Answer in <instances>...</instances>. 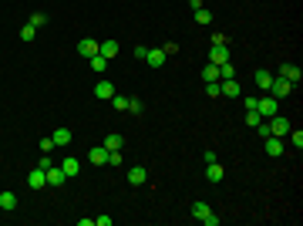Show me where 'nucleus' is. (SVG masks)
Segmentation results:
<instances>
[{"label": "nucleus", "instance_id": "1", "mask_svg": "<svg viewBox=\"0 0 303 226\" xmlns=\"http://www.w3.org/2000/svg\"><path fill=\"white\" fill-rule=\"evenodd\" d=\"M192 216L199 220V223H206V226H219V216L209 209V203H202V199H195L192 203Z\"/></svg>", "mask_w": 303, "mask_h": 226}, {"label": "nucleus", "instance_id": "23", "mask_svg": "<svg viewBox=\"0 0 303 226\" xmlns=\"http://www.w3.org/2000/svg\"><path fill=\"white\" fill-rule=\"evenodd\" d=\"M88 61H91V71H95V75H101V71H105V68H108V57H101V54H95V57H88Z\"/></svg>", "mask_w": 303, "mask_h": 226}, {"label": "nucleus", "instance_id": "33", "mask_svg": "<svg viewBox=\"0 0 303 226\" xmlns=\"http://www.w3.org/2000/svg\"><path fill=\"white\" fill-rule=\"evenodd\" d=\"M125 159H121V149H112L108 152V166H121Z\"/></svg>", "mask_w": 303, "mask_h": 226}, {"label": "nucleus", "instance_id": "17", "mask_svg": "<svg viewBox=\"0 0 303 226\" xmlns=\"http://www.w3.org/2000/svg\"><path fill=\"white\" fill-rule=\"evenodd\" d=\"M223 176H226V172H223L219 162H209V166H206V179L212 182V186H216V182H223Z\"/></svg>", "mask_w": 303, "mask_h": 226}, {"label": "nucleus", "instance_id": "25", "mask_svg": "<svg viewBox=\"0 0 303 226\" xmlns=\"http://www.w3.org/2000/svg\"><path fill=\"white\" fill-rule=\"evenodd\" d=\"M121 145H125V138H121V135H105V149H108V152L121 149Z\"/></svg>", "mask_w": 303, "mask_h": 226}, {"label": "nucleus", "instance_id": "39", "mask_svg": "<svg viewBox=\"0 0 303 226\" xmlns=\"http://www.w3.org/2000/svg\"><path fill=\"white\" fill-rule=\"evenodd\" d=\"M95 226H112V216H95Z\"/></svg>", "mask_w": 303, "mask_h": 226}, {"label": "nucleus", "instance_id": "34", "mask_svg": "<svg viewBox=\"0 0 303 226\" xmlns=\"http://www.w3.org/2000/svg\"><path fill=\"white\" fill-rule=\"evenodd\" d=\"M206 94L209 98H219V94H223L219 91V81H206Z\"/></svg>", "mask_w": 303, "mask_h": 226}, {"label": "nucleus", "instance_id": "27", "mask_svg": "<svg viewBox=\"0 0 303 226\" xmlns=\"http://www.w3.org/2000/svg\"><path fill=\"white\" fill-rule=\"evenodd\" d=\"M286 135H290V145H293V149L300 152V149H303V132H300V129H297V132L290 129V132H286Z\"/></svg>", "mask_w": 303, "mask_h": 226}, {"label": "nucleus", "instance_id": "13", "mask_svg": "<svg viewBox=\"0 0 303 226\" xmlns=\"http://www.w3.org/2000/svg\"><path fill=\"white\" fill-rule=\"evenodd\" d=\"M219 91L226 94V98H239V81H236V78H226V81H219Z\"/></svg>", "mask_w": 303, "mask_h": 226}, {"label": "nucleus", "instance_id": "26", "mask_svg": "<svg viewBox=\"0 0 303 226\" xmlns=\"http://www.w3.org/2000/svg\"><path fill=\"white\" fill-rule=\"evenodd\" d=\"M226 78H236V68H232V61L219 64V81H226Z\"/></svg>", "mask_w": 303, "mask_h": 226}, {"label": "nucleus", "instance_id": "3", "mask_svg": "<svg viewBox=\"0 0 303 226\" xmlns=\"http://www.w3.org/2000/svg\"><path fill=\"white\" fill-rule=\"evenodd\" d=\"M293 91V85H290V81H286V78H280V75H273V85H269V91L266 94H273V98H276V101H280V98H286V94Z\"/></svg>", "mask_w": 303, "mask_h": 226}, {"label": "nucleus", "instance_id": "5", "mask_svg": "<svg viewBox=\"0 0 303 226\" xmlns=\"http://www.w3.org/2000/svg\"><path fill=\"white\" fill-rule=\"evenodd\" d=\"M263 145H266V155H269V159H280V155H283V142H280V135H266Z\"/></svg>", "mask_w": 303, "mask_h": 226}, {"label": "nucleus", "instance_id": "7", "mask_svg": "<svg viewBox=\"0 0 303 226\" xmlns=\"http://www.w3.org/2000/svg\"><path fill=\"white\" fill-rule=\"evenodd\" d=\"M118 51H121V44H118L114 38H108V41H101V44H98V54H101V57H108V61H112V57L118 54Z\"/></svg>", "mask_w": 303, "mask_h": 226}, {"label": "nucleus", "instance_id": "22", "mask_svg": "<svg viewBox=\"0 0 303 226\" xmlns=\"http://www.w3.org/2000/svg\"><path fill=\"white\" fill-rule=\"evenodd\" d=\"M112 108H118V112H128V94H112Z\"/></svg>", "mask_w": 303, "mask_h": 226}, {"label": "nucleus", "instance_id": "36", "mask_svg": "<svg viewBox=\"0 0 303 226\" xmlns=\"http://www.w3.org/2000/svg\"><path fill=\"white\" fill-rule=\"evenodd\" d=\"M145 54H149V47H145V44H135V57H138V61H145Z\"/></svg>", "mask_w": 303, "mask_h": 226}, {"label": "nucleus", "instance_id": "15", "mask_svg": "<svg viewBox=\"0 0 303 226\" xmlns=\"http://www.w3.org/2000/svg\"><path fill=\"white\" fill-rule=\"evenodd\" d=\"M112 94H114V85H112V81H98V85H95V98H101V101H112Z\"/></svg>", "mask_w": 303, "mask_h": 226}, {"label": "nucleus", "instance_id": "29", "mask_svg": "<svg viewBox=\"0 0 303 226\" xmlns=\"http://www.w3.org/2000/svg\"><path fill=\"white\" fill-rule=\"evenodd\" d=\"M260 122H263V115L256 112V108H249V112H246V125H249V129H256Z\"/></svg>", "mask_w": 303, "mask_h": 226}, {"label": "nucleus", "instance_id": "18", "mask_svg": "<svg viewBox=\"0 0 303 226\" xmlns=\"http://www.w3.org/2000/svg\"><path fill=\"white\" fill-rule=\"evenodd\" d=\"M145 179H149V172L142 169V166H132V169H128V182H132V186H145Z\"/></svg>", "mask_w": 303, "mask_h": 226}, {"label": "nucleus", "instance_id": "2", "mask_svg": "<svg viewBox=\"0 0 303 226\" xmlns=\"http://www.w3.org/2000/svg\"><path fill=\"white\" fill-rule=\"evenodd\" d=\"M256 112L263 115V122H266V118L280 115V101H276L273 94H263V98H256Z\"/></svg>", "mask_w": 303, "mask_h": 226}, {"label": "nucleus", "instance_id": "6", "mask_svg": "<svg viewBox=\"0 0 303 226\" xmlns=\"http://www.w3.org/2000/svg\"><path fill=\"white\" fill-rule=\"evenodd\" d=\"M226 61H229V44H212L209 64H226Z\"/></svg>", "mask_w": 303, "mask_h": 226}, {"label": "nucleus", "instance_id": "12", "mask_svg": "<svg viewBox=\"0 0 303 226\" xmlns=\"http://www.w3.org/2000/svg\"><path fill=\"white\" fill-rule=\"evenodd\" d=\"M165 51H162V47H155V51H152L149 47V54H145V64H149V68H162V64H165Z\"/></svg>", "mask_w": 303, "mask_h": 226}, {"label": "nucleus", "instance_id": "16", "mask_svg": "<svg viewBox=\"0 0 303 226\" xmlns=\"http://www.w3.org/2000/svg\"><path fill=\"white\" fill-rule=\"evenodd\" d=\"M61 169H64V176H68V179H75V176H77V169H81V159H75V155H68V159L61 162Z\"/></svg>", "mask_w": 303, "mask_h": 226}, {"label": "nucleus", "instance_id": "21", "mask_svg": "<svg viewBox=\"0 0 303 226\" xmlns=\"http://www.w3.org/2000/svg\"><path fill=\"white\" fill-rule=\"evenodd\" d=\"M253 81H256V88H260V91H269L273 75H269V71H256V78H253Z\"/></svg>", "mask_w": 303, "mask_h": 226}, {"label": "nucleus", "instance_id": "35", "mask_svg": "<svg viewBox=\"0 0 303 226\" xmlns=\"http://www.w3.org/2000/svg\"><path fill=\"white\" fill-rule=\"evenodd\" d=\"M128 112H135V115L142 112V101H138V98H135V94H132V98H128Z\"/></svg>", "mask_w": 303, "mask_h": 226}, {"label": "nucleus", "instance_id": "28", "mask_svg": "<svg viewBox=\"0 0 303 226\" xmlns=\"http://www.w3.org/2000/svg\"><path fill=\"white\" fill-rule=\"evenodd\" d=\"M34 34H38V27H31V24H24V27H20V41H24V44H31Z\"/></svg>", "mask_w": 303, "mask_h": 226}, {"label": "nucleus", "instance_id": "37", "mask_svg": "<svg viewBox=\"0 0 303 226\" xmlns=\"http://www.w3.org/2000/svg\"><path fill=\"white\" fill-rule=\"evenodd\" d=\"M54 149V138H51V135H47V138H40V152H51Z\"/></svg>", "mask_w": 303, "mask_h": 226}, {"label": "nucleus", "instance_id": "24", "mask_svg": "<svg viewBox=\"0 0 303 226\" xmlns=\"http://www.w3.org/2000/svg\"><path fill=\"white\" fill-rule=\"evenodd\" d=\"M202 81H219V64H206L202 68Z\"/></svg>", "mask_w": 303, "mask_h": 226}, {"label": "nucleus", "instance_id": "8", "mask_svg": "<svg viewBox=\"0 0 303 226\" xmlns=\"http://www.w3.org/2000/svg\"><path fill=\"white\" fill-rule=\"evenodd\" d=\"M44 176H47V186H64V182H68V176H64V169H61V166H51V169L44 172Z\"/></svg>", "mask_w": 303, "mask_h": 226}, {"label": "nucleus", "instance_id": "38", "mask_svg": "<svg viewBox=\"0 0 303 226\" xmlns=\"http://www.w3.org/2000/svg\"><path fill=\"white\" fill-rule=\"evenodd\" d=\"M212 44H229V38H226V34H219V31H216V34H212Z\"/></svg>", "mask_w": 303, "mask_h": 226}, {"label": "nucleus", "instance_id": "32", "mask_svg": "<svg viewBox=\"0 0 303 226\" xmlns=\"http://www.w3.org/2000/svg\"><path fill=\"white\" fill-rule=\"evenodd\" d=\"M51 166H57V162L51 159V152H44V155H40V162H38V169H44V172H47Z\"/></svg>", "mask_w": 303, "mask_h": 226}, {"label": "nucleus", "instance_id": "20", "mask_svg": "<svg viewBox=\"0 0 303 226\" xmlns=\"http://www.w3.org/2000/svg\"><path fill=\"white\" fill-rule=\"evenodd\" d=\"M51 138H54V145H71V138H75V135H71V129H54Z\"/></svg>", "mask_w": 303, "mask_h": 226}, {"label": "nucleus", "instance_id": "11", "mask_svg": "<svg viewBox=\"0 0 303 226\" xmlns=\"http://www.w3.org/2000/svg\"><path fill=\"white\" fill-rule=\"evenodd\" d=\"M77 54H81V57H95L98 54V41L81 38V41H77Z\"/></svg>", "mask_w": 303, "mask_h": 226}, {"label": "nucleus", "instance_id": "31", "mask_svg": "<svg viewBox=\"0 0 303 226\" xmlns=\"http://www.w3.org/2000/svg\"><path fill=\"white\" fill-rule=\"evenodd\" d=\"M27 24H31V27H44V24H47V14H31V20H27Z\"/></svg>", "mask_w": 303, "mask_h": 226}, {"label": "nucleus", "instance_id": "14", "mask_svg": "<svg viewBox=\"0 0 303 226\" xmlns=\"http://www.w3.org/2000/svg\"><path fill=\"white\" fill-rule=\"evenodd\" d=\"M280 78H286L290 85H297V81L303 78V71L297 68V64H283V68H280Z\"/></svg>", "mask_w": 303, "mask_h": 226}, {"label": "nucleus", "instance_id": "9", "mask_svg": "<svg viewBox=\"0 0 303 226\" xmlns=\"http://www.w3.org/2000/svg\"><path fill=\"white\" fill-rule=\"evenodd\" d=\"M27 186H31V189H44V186H47V176H44V169H38V166H34V169L27 172Z\"/></svg>", "mask_w": 303, "mask_h": 226}, {"label": "nucleus", "instance_id": "30", "mask_svg": "<svg viewBox=\"0 0 303 226\" xmlns=\"http://www.w3.org/2000/svg\"><path fill=\"white\" fill-rule=\"evenodd\" d=\"M192 14H195V20H199V24H212V14H209L206 7H199V10H192Z\"/></svg>", "mask_w": 303, "mask_h": 226}, {"label": "nucleus", "instance_id": "4", "mask_svg": "<svg viewBox=\"0 0 303 226\" xmlns=\"http://www.w3.org/2000/svg\"><path fill=\"white\" fill-rule=\"evenodd\" d=\"M266 129H269V135H286V132H290V118L273 115V118H266Z\"/></svg>", "mask_w": 303, "mask_h": 226}, {"label": "nucleus", "instance_id": "19", "mask_svg": "<svg viewBox=\"0 0 303 226\" xmlns=\"http://www.w3.org/2000/svg\"><path fill=\"white\" fill-rule=\"evenodd\" d=\"M0 209H3V213H14V209H17V196H14V192H0Z\"/></svg>", "mask_w": 303, "mask_h": 226}, {"label": "nucleus", "instance_id": "10", "mask_svg": "<svg viewBox=\"0 0 303 226\" xmlns=\"http://www.w3.org/2000/svg\"><path fill=\"white\" fill-rule=\"evenodd\" d=\"M88 162H91V166H108V149H105V145H95V149L88 152Z\"/></svg>", "mask_w": 303, "mask_h": 226}]
</instances>
